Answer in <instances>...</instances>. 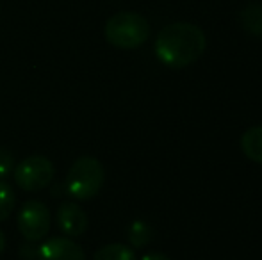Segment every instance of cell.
Here are the masks:
<instances>
[{"instance_id": "6da1fadb", "label": "cell", "mask_w": 262, "mask_h": 260, "mask_svg": "<svg viewBox=\"0 0 262 260\" xmlns=\"http://www.w3.org/2000/svg\"><path fill=\"white\" fill-rule=\"evenodd\" d=\"M207 46L205 34L198 25L187 21L166 25L156 38V56L173 69L186 68L202 57Z\"/></svg>"}, {"instance_id": "7a4b0ae2", "label": "cell", "mask_w": 262, "mask_h": 260, "mask_svg": "<svg viewBox=\"0 0 262 260\" xmlns=\"http://www.w3.org/2000/svg\"><path fill=\"white\" fill-rule=\"evenodd\" d=\"M150 38V23L145 16L132 11H121L107 20L105 39L121 50L141 46Z\"/></svg>"}, {"instance_id": "3957f363", "label": "cell", "mask_w": 262, "mask_h": 260, "mask_svg": "<svg viewBox=\"0 0 262 260\" xmlns=\"http://www.w3.org/2000/svg\"><path fill=\"white\" fill-rule=\"evenodd\" d=\"M105 171L100 160L95 157H80L72 164L66 175V193L75 200H90L102 189Z\"/></svg>"}, {"instance_id": "277c9868", "label": "cell", "mask_w": 262, "mask_h": 260, "mask_svg": "<svg viewBox=\"0 0 262 260\" xmlns=\"http://www.w3.org/2000/svg\"><path fill=\"white\" fill-rule=\"evenodd\" d=\"M54 173V164L47 157L32 155L24 159L18 166H14L13 178L21 191L38 193L49 187Z\"/></svg>"}, {"instance_id": "5b68a950", "label": "cell", "mask_w": 262, "mask_h": 260, "mask_svg": "<svg viewBox=\"0 0 262 260\" xmlns=\"http://www.w3.org/2000/svg\"><path fill=\"white\" fill-rule=\"evenodd\" d=\"M18 230L29 241L38 243L45 239L50 230V210L39 200H29L18 210Z\"/></svg>"}, {"instance_id": "8992f818", "label": "cell", "mask_w": 262, "mask_h": 260, "mask_svg": "<svg viewBox=\"0 0 262 260\" xmlns=\"http://www.w3.org/2000/svg\"><path fill=\"white\" fill-rule=\"evenodd\" d=\"M57 226L66 237H82L88 232V214L73 201H62L57 208Z\"/></svg>"}, {"instance_id": "52a82bcc", "label": "cell", "mask_w": 262, "mask_h": 260, "mask_svg": "<svg viewBox=\"0 0 262 260\" xmlns=\"http://www.w3.org/2000/svg\"><path fill=\"white\" fill-rule=\"evenodd\" d=\"M38 260H86V253L72 237H50L39 246Z\"/></svg>"}, {"instance_id": "ba28073f", "label": "cell", "mask_w": 262, "mask_h": 260, "mask_svg": "<svg viewBox=\"0 0 262 260\" xmlns=\"http://www.w3.org/2000/svg\"><path fill=\"white\" fill-rule=\"evenodd\" d=\"M241 150L252 162L262 164V127H252L243 134Z\"/></svg>"}, {"instance_id": "9c48e42d", "label": "cell", "mask_w": 262, "mask_h": 260, "mask_svg": "<svg viewBox=\"0 0 262 260\" xmlns=\"http://www.w3.org/2000/svg\"><path fill=\"white\" fill-rule=\"evenodd\" d=\"M241 25L246 32L262 36V4H250L241 11Z\"/></svg>"}, {"instance_id": "30bf717a", "label": "cell", "mask_w": 262, "mask_h": 260, "mask_svg": "<svg viewBox=\"0 0 262 260\" xmlns=\"http://www.w3.org/2000/svg\"><path fill=\"white\" fill-rule=\"evenodd\" d=\"M93 260H138V258H136V253L132 248L120 243H114L100 248L93 255Z\"/></svg>"}, {"instance_id": "8fae6325", "label": "cell", "mask_w": 262, "mask_h": 260, "mask_svg": "<svg viewBox=\"0 0 262 260\" xmlns=\"http://www.w3.org/2000/svg\"><path fill=\"white\" fill-rule=\"evenodd\" d=\"M16 205V195L6 180H0V221L9 219Z\"/></svg>"}, {"instance_id": "7c38bea8", "label": "cell", "mask_w": 262, "mask_h": 260, "mask_svg": "<svg viewBox=\"0 0 262 260\" xmlns=\"http://www.w3.org/2000/svg\"><path fill=\"white\" fill-rule=\"evenodd\" d=\"M152 239V228L143 221H134L128 228V241L134 248H141Z\"/></svg>"}, {"instance_id": "4fadbf2b", "label": "cell", "mask_w": 262, "mask_h": 260, "mask_svg": "<svg viewBox=\"0 0 262 260\" xmlns=\"http://www.w3.org/2000/svg\"><path fill=\"white\" fill-rule=\"evenodd\" d=\"M14 171V157L11 150L0 148V180H6Z\"/></svg>"}, {"instance_id": "5bb4252c", "label": "cell", "mask_w": 262, "mask_h": 260, "mask_svg": "<svg viewBox=\"0 0 262 260\" xmlns=\"http://www.w3.org/2000/svg\"><path fill=\"white\" fill-rule=\"evenodd\" d=\"M20 251H21V257H24L25 260H38V257H39V246L24 244Z\"/></svg>"}, {"instance_id": "9a60e30c", "label": "cell", "mask_w": 262, "mask_h": 260, "mask_svg": "<svg viewBox=\"0 0 262 260\" xmlns=\"http://www.w3.org/2000/svg\"><path fill=\"white\" fill-rule=\"evenodd\" d=\"M141 260H169V258L162 253H148V255H145Z\"/></svg>"}, {"instance_id": "2e32d148", "label": "cell", "mask_w": 262, "mask_h": 260, "mask_svg": "<svg viewBox=\"0 0 262 260\" xmlns=\"http://www.w3.org/2000/svg\"><path fill=\"white\" fill-rule=\"evenodd\" d=\"M4 248H6V237H4V233L0 232V255H2Z\"/></svg>"}]
</instances>
